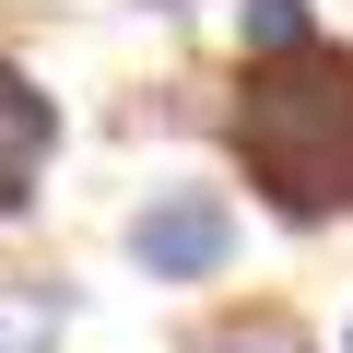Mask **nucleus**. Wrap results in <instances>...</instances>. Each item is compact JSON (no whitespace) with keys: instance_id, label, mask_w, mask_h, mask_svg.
Returning a JSON list of instances; mask_svg holds the SVG:
<instances>
[{"instance_id":"obj_3","label":"nucleus","mask_w":353,"mask_h":353,"mask_svg":"<svg viewBox=\"0 0 353 353\" xmlns=\"http://www.w3.org/2000/svg\"><path fill=\"white\" fill-rule=\"evenodd\" d=\"M59 341H71V283L12 271L0 283V353H59Z\"/></svg>"},{"instance_id":"obj_5","label":"nucleus","mask_w":353,"mask_h":353,"mask_svg":"<svg viewBox=\"0 0 353 353\" xmlns=\"http://www.w3.org/2000/svg\"><path fill=\"white\" fill-rule=\"evenodd\" d=\"M236 48H248V71L259 59H294V48H318V12H306V0H236Z\"/></svg>"},{"instance_id":"obj_6","label":"nucleus","mask_w":353,"mask_h":353,"mask_svg":"<svg viewBox=\"0 0 353 353\" xmlns=\"http://www.w3.org/2000/svg\"><path fill=\"white\" fill-rule=\"evenodd\" d=\"M341 353H353V330H341Z\"/></svg>"},{"instance_id":"obj_2","label":"nucleus","mask_w":353,"mask_h":353,"mask_svg":"<svg viewBox=\"0 0 353 353\" xmlns=\"http://www.w3.org/2000/svg\"><path fill=\"white\" fill-rule=\"evenodd\" d=\"M130 259H141L153 283H212V271L236 259V201H224V189H153V201L130 212Z\"/></svg>"},{"instance_id":"obj_4","label":"nucleus","mask_w":353,"mask_h":353,"mask_svg":"<svg viewBox=\"0 0 353 353\" xmlns=\"http://www.w3.org/2000/svg\"><path fill=\"white\" fill-rule=\"evenodd\" d=\"M48 141H59V106H48V94H36L24 71H0V165L24 176V165H36Z\"/></svg>"},{"instance_id":"obj_1","label":"nucleus","mask_w":353,"mask_h":353,"mask_svg":"<svg viewBox=\"0 0 353 353\" xmlns=\"http://www.w3.org/2000/svg\"><path fill=\"white\" fill-rule=\"evenodd\" d=\"M236 141H248V176L294 212H341L353 201V48H294V59H259L248 71V106H236Z\"/></svg>"}]
</instances>
